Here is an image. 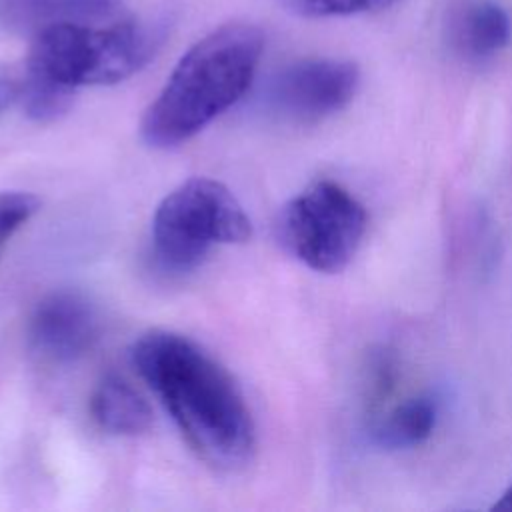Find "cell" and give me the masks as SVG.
I'll return each mask as SVG.
<instances>
[{"instance_id":"cell-5","label":"cell","mask_w":512,"mask_h":512,"mask_svg":"<svg viewBox=\"0 0 512 512\" xmlns=\"http://www.w3.org/2000/svg\"><path fill=\"white\" fill-rule=\"evenodd\" d=\"M366 224L364 206L346 188L316 180L282 206L276 234L296 260L316 272L336 274L354 258Z\"/></svg>"},{"instance_id":"cell-6","label":"cell","mask_w":512,"mask_h":512,"mask_svg":"<svg viewBox=\"0 0 512 512\" xmlns=\"http://www.w3.org/2000/svg\"><path fill=\"white\" fill-rule=\"evenodd\" d=\"M360 84L354 62L306 58L282 68L268 86V106L296 124L320 122L344 110Z\"/></svg>"},{"instance_id":"cell-14","label":"cell","mask_w":512,"mask_h":512,"mask_svg":"<svg viewBox=\"0 0 512 512\" xmlns=\"http://www.w3.org/2000/svg\"><path fill=\"white\" fill-rule=\"evenodd\" d=\"M40 208V200L30 192H0V252L12 234L26 224Z\"/></svg>"},{"instance_id":"cell-9","label":"cell","mask_w":512,"mask_h":512,"mask_svg":"<svg viewBox=\"0 0 512 512\" xmlns=\"http://www.w3.org/2000/svg\"><path fill=\"white\" fill-rule=\"evenodd\" d=\"M120 18L122 0H0V22L34 34L54 24H108Z\"/></svg>"},{"instance_id":"cell-12","label":"cell","mask_w":512,"mask_h":512,"mask_svg":"<svg viewBox=\"0 0 512 512\" xmlns=\"http://www.w3.org/2000/svg\"><path fill=\"white\" fill-rule=\"evenodd\" d=\"M400 378V366L392 352L380 348L368 356L364 368V402L370 414V420L382 412V406L388 404L394 394Z\"/></svg>"},{"instance_id":"cell-2","label":"cell","mask_w":512,"mask_h":512,"mask_svg":"<svg viewBox=\"0 0 512 512\" xmlns=\"http://www.w3.org/2000/svg\"><path fill=\"white\" fill-rule=\"evenodd\" d=\"M262 50L264 36L250 24L220 26L190 46L144 112V142L174 148L196 136L246 94Z\"/></svg>"},{"instance_id":"cell-15","label":"cell","mask_w":512,"mask_h":512,"mask_svg":"<svg viewBox=\"0 0 512 512\" xmlns=\"http://www.w3.org/2000/svg\"><path fill=\"white\" fill-rule=\"evenodd\" d=\"M492 510H512V484L502 492V496L492 504Z\"/></svg>"},{"instance_id":"cell-7","label":"cell","mask_w":512,"mask_h":512,"mask_svg":"<svg viewBox=\"0 0 512 512\" xmlns=\"http://www.w3.org/2000/svg\"><path fill=\"white\" fill-rule=\"evenodd\" d=\"M100 334L94 306L78 292L44 296L28 320V342L44 360L68 364L92 350Z\"/></svg>"},{"instance_id":"cell-8","label":"cell","mask_w":512,"mask_h":512,"mask_svg":"<svg viewBox=\"0 0 512 512\" xmlns=\"http://www.w3.org/2000/svg\"><path fill=\"white\" fill-rule=\"evenodd\" d=\"M512 40V20L494 0H466L450 12L448 42L468 62H484L500 54Z\"/></svg>"},{"instance_id":"cell-13","label":"cell","mask_w":512,"mask_h":512,"mask_svg":"<svg viewBox=\"0 0 512 512\" xmlns=\"http://www.w3.org/2000/svg\"><path fill=\"white\" fill-rule=\"evenodd\" d=\"M290 10L308 18L350 16L390 8L398 0H284Z\"/></svg>"},{"instance_id":"cell-3","label":"cell","mask_w":512,"mask_h":512,"mask_svg":"<svg viewBox=\"0 0 512 512\" xmlns=\"http://www.w3.org/2000/svg\"><path fill=\"white\" fill-rule=\"evenodd\" d=\"M164 30L120 18L108 24H54L34 34L24 78L74 94L80 86L116 84L158 52Z\"/></svg>"},{"instance_id":"cell-1","label":"cell","mask_w":512,"mask_h":512,"mask_svg":"<svg viewBox=\"0 0 512 512\" xmlns=\"http://www.w3.org/2000/svg\"><path fill=\"white\" fill-rule=\"evenodd\" d=\"M132 364L200 460L220 472L250 464L256 448L250 410L228 370L202 346L152 330L134 342Z\"/></svg>"},{"instance_id":"cell-11","label":"cell","mask_w":512,"mask_h":512,"mask_svg":"<svg viewBox=\"0 0 512 512\" xmlns=\"http://www.w3.org/2000/svg\"><path fill=\"white\" fill-rule=\"evenodd\" d=\"M436 418V402L428 396H416L372 418L370 434L382 448H414L432 436Z\"/></svg>"},{"instance_id":"cell-16","label":"cell","mask_w":512,"mask_h":512,"mask_svg":"<svg viewBox=\"0 0 512 512\" xmlns=\"http://www.w3.org/2000/svg\"><path fill=\"white\" fill-rule=\"evenodd\" d=\"M10 94H12V90H10V88H6V86L0 82V106L10 98Z\"/></svg>"},{"instance_id":"cell-10","label":"cell","mask_w":512,"mask_h":512,"mask_svg":"<svg viewBox=\"0 0 512 512\" xmlns=\"http://www.w3.org/2000/svg\"><path fill=\"white\" fill-rule=\"evenodd\" d=\"M94 422L116 436H136L150 428L152 410L144 396L120 374H106L90 396Z\"/></svg>"},{"instance_id":"cell-4","label":"cell","mask_w":512,"mask_h":512,"mask_svg":"<svg viewBox=\"0 0 512 512\" xmlns=\"http://www.w3.org/2000/svg\"><path fill=\"white\" fill-rule=\"evenodd\" d=\"M248 214L218 180L188 178L162 198L152 218V254L170 274L194 270L218 244L246 242Z\"/></svg>"}]
</instances>
